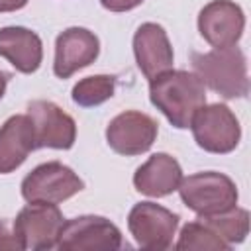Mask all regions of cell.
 Wrapping results in <instances>:
<instances>
[{
  "label": "cell",
  "mask_w": 251,
  "mask_h": 251,
  "mask_svg": "<svg viewBox=\"0 0 251 251\" xmlns=\"http://www.w3.org/2000/svg\"><path fill=\"white\" fill-rule=\"evenodd\" d=\"M176 249H196V251H229L231 245L226 243L200 216L194 222L182 226L178 233Z\"/></svg>",
  "instance_id": "cell-17"
},
{
  "label": "cell",
  "mask_w": 251,
  "mask_h": 251,
  "mask_svg": "<svg viewBox=\"0 0 251 251\" xmlns=\"http://www.w3.org/2000/svg\"><path fill=\"white\" fill-rule=\"evenodd\" d=\"M143 0H100V4L110 12H127L141 4Z\"/></svg>",
  "instance_id": "cell-21"
},
{
  "label": "cell",
  "mask_w": 251,
  "mask_h": 251,
  "mask_svg": "<svg viewBox=\"0 0 251 251\" xmlns=\"http://www.w3.org/2000/svg\"><path fill=\"white\" fill-rule=\"evenodd\" d=\"M57 247L61 251H114L122 247V231L104 216H76L63 222Z\"/></svg>",
  "instance_id": "cell-6"
},
{
  "label": "cell",
  "mask_w": 251,
  "mask_h": 251,
  "mask_svg": "<svg viewBox=\"0 0 251 251\" xmlns=\"http://www.w3.org/2000/svg\"><path fill=\"white\" fill-rule=\"evenodd\" d=\"M33 124L35 145L49 149H71L76 139L75 120L51 100H33L27 106Z\"/></svg>",
  "instance_id": "cell-10"
},
{
  "label": "cell",
  "mask_w": 251,
  "mask_h": 251,
  "mask_svg": "<svg viewBox=\"0 0 251 251\" xmlns=\"http://www.w3.org/2000/svg\"><path fill=\"white\" fill-rule=\"evenodd\" d=\"M84 188L82 178L59 161L37 165L22 180V196L25 202L61 204Z\"/></svg>",
  "instance_id": "cell-5"
},
{
  "label": "cell",
  "mask_w": 251,
  "mask_h": 251,
  "mask_svg": "<svg viewBox=\"0 0 251 251\" xmlns=\"http://www.w3.org/2000/svg\"><path fill=\"white\" fill-rule=\"evenodd\" d=\"M0 57L8 59L12 67L24 75H31L41 67L43 43L41 37L22 25H8L0 29Z\"/></svg>",
  "instance_id": "cell-16"
},
{
  "label": "cell",
  "mask_w": 251,
  "mask_h": 251,
  "mask_svg": "<svg viewBox=\"0 0 251 251\" xmlns=\"http://www.w3.org/2000/svg\"><path fill=\"white\" fill-rule=\"evenodd\" d=\"M116 90V76L112 75H94L80 78L73 86V102L80 108H94L104 104L114 96Z\"/></svg>",
  "instance_id": "cell-19"
},
{
  "label": "cell",
  "mask_w": 251,
  "mask_h": 251,
  "mask_svg": "<svg viewBox=\"0 0 251 251\" xmlns=\"http://www.w3.org/2000/svg\"><path fill=\"white\" fill-rule=\"evenodd\" d=\"M27 0H0V12H16L22 10Z\"/></svg>",
  "instance_id": "cell-22"
},
{
  "label": "cell",
  "mask_w": 251,
  "mask_h": 251,
  "mask_svg": "<svg viewBox=\"0 0 251 251\" xmlns=\"http://www.w3.org/2000/svg\"><path fill=\"white\" fill-rule=\"evenodd\" d=\"M200 218L229 245L245 241L249 233V212L245 208L233 206L227 212L214 214V216H200Z\"/></svg>",
  "instance_id": "cell-18"
},
{
  "label": "cell",
  "mask_w": 251,
  "mask_h": 251,
  "mask_svg": "<svg viewBox=\"0 0 251 251\" xmlns=\"http://www.w3.org/2000/svg\"><path fill=\"white\" fill-rule=\"evenodd\" d=\"M180 180H182V169L178 161L169 153H153L133 173L135 190L151 198L169 196L178 188Z\"/></svg>",
  "instance_id": "cell-14"
},
{
  "label": "cell",
  "mask_w": 251,
  "mask_h": 251,
  "mask_svg": "<svg viewBox=\"0 0 251 251\" xmlns=\"http://www.w3.org/2000/svg\"><path fill=\"white\" fill-rule=\"evenodd\" d=\"M178 214L155 202H139L127 214V229L141 249L159 251L173 245Z\"/></svg>",
  "instance_id": "cell-8"
},
{
  "label": "cell",
  "mask_w": 251,
  "mask_h": 251,
  "mask_svg": "<svg viewBox=\"0 0 251 251\" xmlns=\"http://www.w3.org/2000/svg\"><path fill=\"white\" fill-rule=\"evenodd\" d=\"M100 41L86 27H69L55 39L53 73L59 78H69L78 69L92 65L98 59Z\"/></svg>",
  "instance_id": "cell-12"
},
{
  "label": "cell",
  "mask_w": 251,
  "mask_h": 251,
  "mask_svg": "<svg viewBox=\"0 0 251 251\" xmlns=\"http://www.w3.org/2000/svg\"><path fill=\"white\" fill-rule=\"evenodd\" d=\"M37 149L33 124L27 114L10 116L0 126V175L14 173Z\"/></svg>",
  "instance_id": "cell-15"
},
{
  "label": "cell",
  "mask_w": 251,
  "mask_h": 251,
  "mask_svg": "<svg viewBox=\"0 0 251 251\" xmlns=\"http://www.w3.org/2000/svg\"><path fill=\"white\" fill-rule=\"evenodd\" d=\"M133 55L139 71L149 80L171 71L175 53L165 27L155 22L141 24L133 35Z\"/></svg>",
  "instance_id": "cell-13"
},
{
  "label": "cell",
  "mask_w": 251,
  "mask_h": 251,
  "mask_svg": "<svg viewBox=\"0 0 251 251\" xmlns=\"http://www.w3.org/2000/svg\"><path fill=\"white\" fill-rule=\"evenodd\" d=\"M149 100L171 126L186 129L194 114L206 104V88L194 73L171 69L149 80Z\"/></svg>",
  "instance_id": "cell-1"
},
{
  "label": "cell",
  "mask_w": 251,
  "mask_h": 251,
  "mask_svg": "<svg viewBox=\"0 0 251 251\" xmlns=\"http://www.w3.org/2000/svg\"><path fill=\"white\" fill-rule=\"evenodd\" d=\"M159 133V124L137 110H126L110 120L106 127V141L112 151L133 157L151 149Z\"/></svg>",
  "instance_id": "cell-9"
},
{
  "label": "cell",
  "mask_w": 251,
  "mask_h": 251,
  "mask_svg": "<svg viewBox=\"0 0 251 251\" xmlns=\"http://www.w3.org/2000/svg\"><path fill=\"white\" fill-rule=\"evenodd\" d=\"M176 190L184 206L198 216H214L227 212L237 206L239 198L235 182L227 175L216 171L194 173L186 178L182 176Z\"/></svg>",
  "instance_id": "cell-3"
},
{
  "label": "cell",
  "mask_w": 251,
  "mask_h": 251,
  "mask_svg": "<svg viewBox=\"0 0 251 251\" xmlns=\"http://www.w3.org/2000/svg\"><path fill=\"white\" fill-rule=\"evenodd\" d=\"M245 29V14L233 0H212L198 14V31L212 47L235 45Z\"/></svg>",
  "instance_id": "cell-11"
},
{
  "label": "cell",
  "mask_w": 251,
  "mask_h": 251,
  "mask_svg": "<svg viewBox=\"0 0 251 251\" xmlns=\"http://www.w3.org/2000/svg\"><path fill=\"white\" fill-rule=\"evenodd\" d=\"M63 222L65 218L57 204L29 202L25 208L18 212L12 229L20 239L22 249L43 251L57 247Z\"/></svg>",
  "instance_id": "cell-7"
},
{
  "label": "cell",
  "mask_w": 251,
  "mask_h": 251,
  "mask_svg": "<svg viewBox=\"0 0 251 251\" xmlns=\"http://www.w3.org/2000/svg\"><path fill=\"white\" fill-rule=\"evenodd\" d=\"M8 78H10V75H8V73H4V71H0V100H2L4 92H6V84H8Z\"/></svg>",
  "instance_id": "cell-23"
},
{
  "label": "cell",
  "mask_w": 251,
  "mask_h": 251,
  "mask_svg": "<svg viewBox=\"0 0 251 251\" xmlns=\"http://www.w3.org/2000/svg\"><path fill=\"white\" fill-rule=\"evenodd\" d=\"M192 73L204 86L226 100L249 94L247 59L237 45L214 47L208 53H192Z\"/></svg>",
  "instance_id": "cell-2"
},
{
  "label": "cell",
  "mask_w": 251,
  "mask_h": 251,
  "mask_svg": "<svg viewBox=\"0 0 251 251\" xmlns=\"http://www.w3.org/2000/svg\"><path fill=\"white\" fill-rule=\"evenodd\" d=\"M190 129L200 149L216 155L231 153L241 139V127L235 114L226 104H204L192 118Z\"/></svg>",
  "instance_id": "cell-4"
},
{
  "label": "cell",
  "mask_w": 251,
  "mask_h": 251,
  "mask_svg": "<svg viewBox=\"0 0 251 251\" xmlns=\"http://www.w3.org/2000/svg\"><path fill=\"white\" fill-rule=\"evenodd\" d=\"M0 251H24L20 239L16 237L14 229L10 231L6 220H0Z\"/></svg>",
  "instance_id": "cell-20"
}]
</instances>
